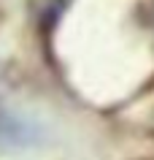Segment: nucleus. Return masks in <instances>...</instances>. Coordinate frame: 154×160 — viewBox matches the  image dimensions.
Instances as JSON below:
<instances>
[]
</instances>
